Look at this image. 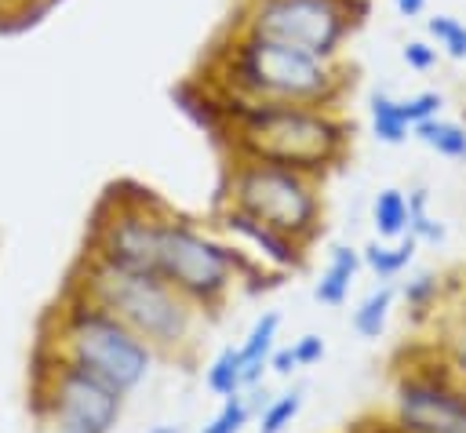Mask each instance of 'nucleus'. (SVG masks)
Returning <instances> with one entry per match:
<instances>
[{
	"mask_svg": "<svg viewBox=\"0 0 466 433\" xmlns=\"http://www.w3.org/2000/svg\"><path fill=\"white\" fill-rule=\"evenodd\" d=\"M215 113L229 156L291 167L313 178L342 164L353 135L346 116L324 106L251 102L215 91Z\"/></svg>",
	"mask_w": 466,
	"mask_h": 433,
	"instance_id": "1",
	"label": "nucleus"
},
{
	"mask_svg": "<svg viewBox=\"0 0 466 433\" xmlns=\"http://www.w3.org/2000/svg\"><path fill=\"white\" fill-rule=\"evenodd\" d=\"M211 91L251 98V102H291L339 109L350 76L339 58H317L309 51L273 44L262 36L233 33L211 51L208 62Z\"/></svg>",
	"mask_w": 466,
	"mask_h": 433,
	"instance_id": "2",
	"label": "nucleus"
},
{
	"mask_svg": "<svg viewBox=\"0 0 466 433\" xmlns=\"http://www.w3.org/2000/svg\"><path fill=\"white\" fill-rule=\"evenodd\" d=\"M95 306L109 309L120 324H127L153 353H182L197 331V306L182 298L160 273H138L109 266L87 255L84 280L73 287Z\"/></svg>",
	"mask_w": 466,
	"mask_h": 433,
	"instance_id": "3",
	"label": "nucleus"
},
{
	"mask_svg": "<svg viewBox=\"0 0 466 433\" xmlns=\"http://www.w3.org/2000/svg\"><path fill=\"white\" fill-rule=\"evenodd\" d=\"M222 200L229 211H240L295 244H309L320 229V193L313 175L229 156Z\"/></svg>",
	"mask_w": 466,
	"mask_h": 433,
	"instance_id": "4",
	"label": "nucleus"
},
{
	"mask_svg": "<svg viewBox=\"0 0 466 433\" xmlns=\"http://www.w3.org/2000/svg\"><path fill=\"white\" fill-rule=\"evenodd\" d=\"M55 357L87 368L124 397L135 393L153 368V346H146L127 324H120L109 309L95 306L80 291H73L69 306L62 309Z\"/></svg>",
	"mask_w": 466,
	"mask_h": 433,
	"instance_id": "5",
	"label": "nucleus"
},
{
	"mask_svg": "<svg viewBox=\"0 0 466 433\" xmlns=\"http://www.w3.org/2000/svg\"><path fill=\"white\" fill-rule=\"evenodd\" d=\"M368 0H244L229 29L317 58H339L346 40L368 18Z\"/></svg>",
	"mask_w": 466,
	"mask_h": 433,
	"instance_id": "6",
	"label": "nucleus"
},
{
	"mask_svg": "<svg viewBox=\"0 0 466 433\" xmlns=\"http://www.w3.org/2000/svg\"><path fill=\"white\" fill-rule=\"evenodd\" d=\"M157 273L197 309H215L237 280V255L197 226L164 215Z\"/></svg>",
	"mask_w": 466,
	"mask_h": 433,
	"instance_id": "7",
	"label": "nucleus"
},
{
	"mask_svg": "<svg viewBox=\"0 0 466 433\" xmlns=\"http://www.w3.org/2000/svg\"><path fill=\"white\" fill-rule=\"evenodd\" d=\"M408 371L393 389V426L404 433H466V378L444 360Z\"/></svg>",
	"mask_w": 466,
	"mask_h": 433,
	"instance_id": "8",
	"label": "nucleus"
},
{
	"mask_svg": "<svg viewBox=\"0 0 466 433\" xmlns=\"http://www.w3.org/2000/svg\"><path fill=\"white\" fill-rule=\"evenodd\" d=\"M160 222H164V215H157L149 207V196L146 200H116V193H113L95 218L87 255H95L109 266H120V269L157 273Z\"/></svg>",
	"mask_w": 466,
	"mask_h": 433,
	"instance_id": "9",
	"label": "nucleus"
},
{
	"mask_svg": "<svg viewBox=\"0 0 466 433\" xmlns=\"http://www.w3.org/2000/svg\"><path fill=\"white\" fill-rule=\"evenodd\" d=\"M124 411V393L91 375L87 368L55 357L47 378V415L55 429L69 433H113Z\"/></svg>",
	"mask_w": 466,
	"mask_h": 433,
	"instance_id": "10",
	"label": "nucleus"
},
{
	"mask_svg": "<svg viewBox=\"0 0 466 433\" xmlns=\"http://www.w3.org/2000/svg\"><path fill=\"white\" fill-rule=\"evenodd\" d=\"M222 222H226L233 233H240L244 240H251V244H255L266 258H273L277 266L295 269V266L302 262V244L288 240L284 233H277V229H269V226H262V222H255V218H248V215H240V211H229V207H222Z\"/></svg>",
	"mask_w": 466,
	"mask_h": 433,
	"instance_id": "11",
	"label": "nucleus"
},
{
	"mask_svg": "<svg viewBox=\"0 0 466 433\" xmlns=\"http://www.w3.org/2000/svg\"><path fill=\"white\" fill-rule=\"evenodd\" d=\"M277 331H280V313H262L248 338L237 346L240 349V360H244V389H255L258 378L269 371V353L277 346Z\"/></svg>",
	"mask_w": 466,
	"mask_h": 433,
	"instance_id": "12",
	"label": "nucleus"
},
{
	"mask_svg": "<svg viewBox=\"0 0 466 433\" xmlns=\"http://www.w3.org/2000/svg\"><path fill=\"white\" fill-rule=\"evenodd\" d=\"M360 269V255L353 247H335L331 258H328V269L320 273L317 287H313V298L320 306H342L346 295H350V284Z\"/></svg>",
	"mask_w": 466,
	"mask_h": 433,
	"instance_id": "13",
	"label": "nucleus"
},
{
	"mask_svg": "<svg viewBox=\"0 0 466 433\" xmlns=\"http://www.w3.org/2000/svg\"><path fill=\"white\" fill-rule=\"evenodd\" d=\"M411 135L430 146L437 156H448V160H466V127L455 124V120H444L441 113L430 116V120H419L411 127Z\"/></svg>",
	"mask_w": 466,
	"mask_h": 433,
	"instance_id": "14",
	"label": "nucleus"
},
{
	"mask_svg": "<svg viewBox=\"0 0 466 433\" xmlns=\"http://www.w3.org/2000/svg\"><path fill=\"white\" fill-rule=\"evenodd\" d=\"M368 113H371V135H375L379 142H386V146H400L404 138H411V124L400 116V106H397L393 95L375 91Z\"/></svg>",
	"mask_w": 466,
	"mask_h": 433,
	"instance_id": "15",
	"label": "nucleus"
},
{
	"mask_svg": "<svg viewBox=\"0 0 466 433\" xmlns=\"http://www.w3.org/2000/svg\"><path fill=\"white\" fill-rule=\"evenodd\" d=\"M393 284H379L353 313H350V327L360 335V338H379L382 327H386V317H390V306H393Z\"/></svg>",
	"mask_w": 466,
	"mask_h": 433,
	"instance_id": "16",
	"label": "nucleus"
},
{
	"mask_svg": "<svg viewBox=\"0 0 466 433\" xmlns=\"http://www.w3.org/2000/svg\"><path fill=\"white\" fill-rule=\"evenodd\" d=\"M371 226L382 240H397L408 233V196L400 189H382L371 204Z\"/></svg>",
	"mask_w": 466,
	"mask_h": 433,
	"instance_id": "17",
	"label": "nucleus"
},
{
	"mask_svg": "<svg viewBox=\"0 0 466 433\" xmlns=\"http://www.w3.org/2000/svg\"><path fill=\"white\" fill-rule=\"evenodd\" d=\"M204 382L215 397H233L244 389V360H240V349L237 346H226L218 349V357L208 364L204 371Z\"/></svg>",
	"mask_w": 466,
	"mask_h": 433,
	"instance_id": "18",
	"label": "nucleus"
},
{
	"mask_svg": "<svg viewBox=\"0 0 466 433\" xmlns=\"http://www.w3.org/2000/svg\"><path fill=\"white\" fill-rule=\"evenodd\" d=\"M415 244H419V240H415L411 233H404V240H400L397 247L368 244L360 258H364V262L375 269V277H379V280H393V277H397V273H400V269L411 262V255H415Z\"/></svg>",
	"mask_w": 466,
	"mask_h": 433,
	"instance_id": "19",
	"label": "nucleus"
},
{
	"mask_svg": "<svg viewBox=\"0 0 466 433\" xmlns=\"http://www.w3.org/2000/svg\"><path fill=\"white\" fill-rule=\"evenodd\" d=\"M299 411H302V386H295V389L273 397V400L262 408V415H258V433H284V429L295 422Z\"/></svg>",
	"mask_w": 466,
	"mask_h": 433,
	"instance_id": "20",
	"label": "nucleus"
},
{
	"mask_svg": "<svg viewBox=\"0 0 466 433\" xmlns=\"http://www.w3.org/2000/svg\"><path fill=\"white\" fill-rule=\"evenodd\" d=\"M426 33L441 47V55L459 58V62L466 58V22H459L455 15H433V18H426Z\"/></svg>",
	"mask_w": 466,
	"mask_h": 433,
	"instance_id": "21",
	"label": "nucleus"
},
{
	"mask_svg": "<svg viewBox=\"0 0 466 433\" xmlns=\"http://www.w3.org/2000/svg\"><path fill=\"white\" fill-rule=\"evenodd\" d=\"M408 233L415 240H430V244H437L444 237V226L430 215V193L426 189L408 193Z\"/></svg>",
	"mask_w": 466,
	"mask_h": 433,
	"instance_id": "22",
	"label": "nucleus"
},
{
	"mask_svg": "<svg viewBox=\"0 0 466 433\" xmlns=\"http://www.w3.org/2000/svg\"><path fill=\"white\" fill-rule=\"evenodd\" d=\"M248 418H251V404L240 393H233V397H222V408L200 433H240L248 426Z\"/></svg>",
	"mask_w": 466,
	"mask_h": 433,
	"instance_id": "23",
	"label": "nucleus"
},
{
	"mask_svg": "<svg viewBox=\"0 0 466 433\" xmlns=\"http://www.w3.org/2000/svg\"><path fill=\"white\" fill-rule=\"evenodd\" d=\"M397 106H400V116L415 127L419 120L437 116L441 106H444V98H441V91H415V95H408V98H397Z\"/></svg>",
	"mask_w": 466,
	"mask_h": 433,
	"instance_id": "24",
	"label": "nucleus"
},
{
	"mask_svg": "<svg viewBox=\"0 0 466 433\" xmlns=\"http://www.w3.org/2000/svg\"><path fill=\"white\" fill-rule=\"evenodd\" d=\"M437 295H441V284H437V277H433V273H419L415 280H408V284H404V302H408L415 313L430 309V306L437 302Z\"/></svg>",
	"mask_w": 466,
	"mask_h": 433,
	"instance_id": "25",
	"label": "nucleus"
},
{
	"mask_svg": "<svg viewBox=\"0 0 466 433\" xmlns=\"http://www.w3.org/2000/svg\"><path fill=\"white\" fill-rule=\"evenodd\" d=\"M400 58H404L408 69L430 73V69L437 65V58H441V47H437V44H426V40H408V44L400 47Z\"/></svg>",
	"mask_w": 466,
	"mask_h": 433,
	"instance_id": "26",
	"label": "nucleus"
},
{
	"mask_svg": "<svg viewBox=\"0 0 466 433\" xmlns=\"http://www.w3.org/2000/svg\"><path fill=\"white\" fill-rule=\"evenodd\" d=\"M444 357L466 378V320L455 324V327H448V335H444Z\"/></svg>",
	"mask_w": 466,
	"mask_h": 433,
	"instance_id": "27",
	"label": "nucleus"
},
{
	"mask_svg": "<svg viewBox=\"0 0 466 433\" xmlns=\"http://www.w3.org/2000/svg\"><path fill=\"white\" fill-rule=\"evenodd\" d=\"M291 349H295L299 368H313V364H320V357H324V338H320V335H302V338L291 342Z\"/></svg>",
	"mask_w": 466,
	"mask_h": 433,
	"instance_id": "28",
	"label": "nucleus"
},
{
	"mask_svg": "<svg viewBox=\"0 0 466 433\" xmlns=\"http://www.w3.org/2000/svg\"><path fill=\"white\" fill-rule=\"evenodd\" d=\"M269 371L273 375H280V378H288L291 371H299V360H295V349L291 346H273V353H269Z\"/></svg>",
	"mask_w": 466,
	"mask_h": 433,
	"instance_id": "29",
	"label": "nucleus"
},
{
	"mask_svg": "<svg viewBox=\"0 0 466 433\" xmlns=\"http://www.w3.org/2000/svg\"><path fill=\"white\" fill-rule=\"evenodd\" d=\"M393 7H397L404 18H415V15L426 11V0H393Z\"/></svg>",
	"mask_w": 466,
	"mask_h": 433,
	"instance_id": "30",
	"label": "nucleus"
},
{
	"mask_svg": "<svg viewBox=\"0 0 466 433\" xmlns=\"http://www.w3.org/2000/svg\"><path fill=\"white\" fill-rule=\"evenodd\" d=\"M149 433H182V429H178V426H171V422H160V426H153Z\"/></svg>",
	"mask_w": 466,
	"mask_h": 433,
	"instance_id": "31",
	"label": "nucleus"
},
{
	"mask_svg": "<svg viewBox=\"0 0 466 433\" xmlns=\"http://www.w3.org/2000/svg\"><path fill=\"white\" fill-rule=\"evenodd\" d=\"M0 4H4V7H18V4L25 7V4H44V0H0Z\"/></svg>",
	"mask_w": 466,
	"mask_h": 433,
	"instance_id": "32",
	"label": "nucleus"
},
{
	"mask_svg": "<svg viewBox=\"0 0 466 433\" xmlns=\"http://www.w3.org/2000/svg\"><path fill=\"white\" fill-rule=\"evenodd\" d=\"M55 433H69V429H55Z\"/></svg>",
	"mask_w": 466,
	"mask_h": 433,
	"instance_id": "33",
	"label": "nucleus"
},
{
	"mask_svg": "<svg viewBox=\"0 0 466 433\" xmlns=\"http://www.w3.org/2000/svg\"><path fill=\"white\" fill-rule=\"evenodd\" d=\"M4 11H7V7H4V4H0V15H4Z\"/></svg>",
	"mask_w": 466,
	"mask_h": 433,
	"instance_id": "34",
	"label": "nucleus"
}]
</instances>
